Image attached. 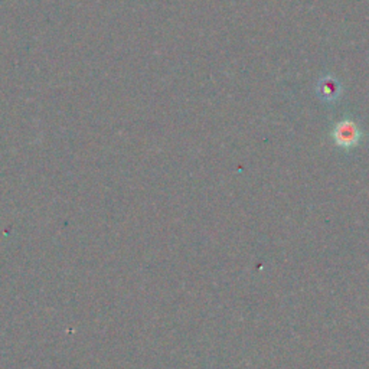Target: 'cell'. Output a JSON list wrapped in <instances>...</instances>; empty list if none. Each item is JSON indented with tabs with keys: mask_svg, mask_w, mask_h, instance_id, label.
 Here are the masks:
<instances>
[{
	"mask_svg": "<svg viewBox=\"0 0 369 369\" xmlns=\"http://www.w3.org/2000/svg\"><path fill=\"white\" fill-rule=\"evenodd\" d=\"M333 139L340 147H353L355 145H358V141L361 139V132L358 129V126L350 120H344L340 121L333 132Z\"/></svg>",
	"mask_w": 369,
	"mask_h": 369,
	"instance_id": "6da1fadb",
	"label": "cell"
},
{
	"mask_svg": "<svg viewBox=\"0 0 369 369\" xmlns=\"http://www.w3.org/2000/svg\"><path fill=\"white\" fill-rule=\"evenodd\" d=\"M318 91L323 100L332 102L336 100L340 94V84L332 77H324L318 85Z\"/></svg>",
	"mask_w": 369,
	"mask_h": 369,
	"instance_id": "7a4b0ae2",
	"label": "cell"
}]
</instances>
